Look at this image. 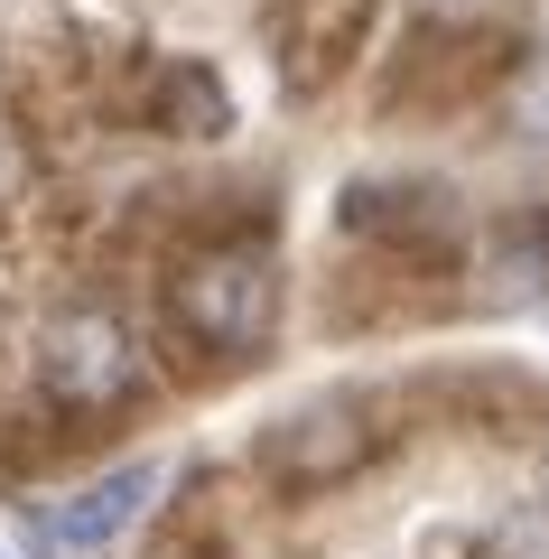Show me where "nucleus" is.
<instances>
[{"label": "nucleus", "mask_w": 549, "mask_h": 559, "mask_svg": "<svg viewBox=\"0 0 549 559\" xmlns=\"http://www.w3.org/2000/svg\"><path fill=\"white\" fill-rule=\"evenodd\" d=\"M168 308H177V326H187L205 355H252L279 326V271L252 242H215V252H196L168 280Z\"/></svg>", "instance_id": "obj_1"}, {"label": "nucleus", "mask_w": 549, "mask_h": 559, "mask_svg": "<svg viewBox=\"0 0 549 559\" xmlns=\"http://www.w3.org/2000/svg\"><path fill=\"white\" fill-rule=\"evenodd\" d=\"M493 75H503V47H493L475 20H438V10H429V20L401 38L392 75H382V112H410V121L466 112Z\"/></svg>", "instance_id": "obj_2"}, {"label": "nucleus", "mask_w": 549, "mask_h": 559, "mask_svg": "<svg viewBox=\"0 0 549 559\" xmlns=\"http://www.w3.org/2000/svg\"><path fill=\"white\" fill-rule=\"evenodd\" d=\"M345 234L382 242L392 271H447L456 242H466V215L438 178H354L345 187Z\"/></svg>", "instance_id": "obj_3"}, {"label": "nucleus", "mask_w": 549, "mask_h": 559, "mask_svg": "<svg viewBox=\"0 0 549 559\" xmlns=\"http://www.w3.org/2000/svg\"><path fill=\"white\" fill-rule=\"evenodd\" d=\"M38 382L65 401V411H121V401L140 392L131 326L103 318V308H65V318L38 336Z\"/></svg>", "instance_id": "obj_4"}, {"label": "nucleus", "mask_w": 549, "mask_h": 559, "mask_svg": "<svg viewBox=\"0 0 549 559\" xmlns=\"http://www.w3.org/2000/svg\"><path fill=\"white\" fill-rule=\"evenodd\" d=\"M382 0H298L289 20H279V57H289V94H317V84H335L354 57H363V38H373Z\"/></svg>", "instance_id": "obj_5"}, {"label": "nucleus", "mask_w": 549, "mask_h": 559, "mask_svg": "<svg viewBox=\"0 0 549 559\" xmlns=\"http://www.w3.org/2000/svg\"><path fill=\"white\" fill-rule=\"evenodd\" d=\"M373 457V429L345 411V401H317V411H298V419H279L271 429V466L279 476H345V466H363Z\"/></svg>", "instance_id": "obj_6"}, {"label": "nucleus", "mask_w": 549, "mask_h": 559, "mask_svg": "<svg viewBox=\"0 0 549 559\" xmlns=\"http://www.w3.org/2000/svg\"><path fill=\"white\" fill-rule=\"evenodd\" d=\"M150 121L177 140H215V131H234V94H224V75L205 57H168L150 75Z\"/></svg>", "instance_id": "obj_7"}, {"label": "nucleus", "mask_w": 549, "mask_h": 559, "mask_svg": "<svg viewBox=\"0 0 549 559\" xmlns=\"http://www.w3.org/2000/svg\"><path fill=\"white\" fill-rule=\"evenodd\" d=\"M150 495H158V466H112L103 485H84V495L57 513V540H65V550H103V540H121L140 522Z\"/></svg>", "instance_id": "obj_8"}, {"label": "nucleus", "mask_w": 549, "mask_h": 559, "mask_svg": "<svg viewBox=\"0 0 549 559\" xmlns=\"http://www.w3.org/2000/svg\"><path fill=\"white\" fill-rule=\"evenodd\" d=\"M503 121L549 150V57H522V66L503 75Z\"/></svg>", "instance_id": "obj_9"}, {"label": "nucleus", "mask_w": 549, "mask_h": 559, "mask_svg": "<svg viewBox=\"0 0 549 559\" xmlns=\"http://www.w3.org/2000/svg\"><path fill=\"white\" fill-rule=\"evenodd\" d=\"M10 178H20V140H10V121H0V197H10Z\"/></svg>", "instance_id": "obj_10"}, {"label": "nucleus", "mask_w": 549, "mask_h": 559, "mask_svg": "<svg viewBox=\"0 0 549 559\" xmlns=\"http://www.w3.org/2000/svg\"><path fill=\"white\" fill-rule=\"evenodd\" d=\"M456 10H466V0H438V20H456Z\"/></svg>", "instance_id": "obj_11"}, {"label": "nucleus", "mask_w": 549, "mask_h": 559, "mask_svg": "<svg viewBox=\"0 0 549 559\" xmlns=\"http://www.w3.org/2000/svg\"><path fill=\"white\" fill-rule=\"evenodd\" d=\"M540 28H549V0H540Z\"/></svg>", "instance_id": "obj_12"}]
</instances>
